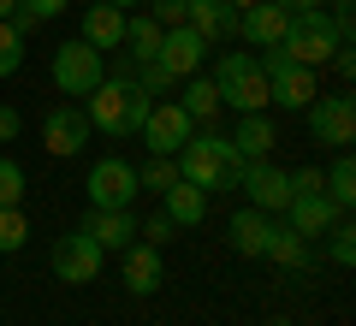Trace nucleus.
Segmentation results:
<instances>
[{"mask_svg": "<svg viewBox=\"0 0 356 326\" xmlns=\"http://www.w3.org/2000/svg\"><path fill=\"white\" fill-rule=\"evenodd\" d=\"M83 119H89V131H102V137H113V142H125V137H137L143 131V119H149V107H154V95H143L131 77H113L107 72L102 83L89 89L83 101Z\"/></svg>", "mask_w": 356, "mask_h": 326, "instance_id": "1", "label": "nucleus"}, {"mask_svg": "<svg viewBox=\"0 0 356 326\" xmlns=\"http://www.w3.org/2000/svg\"><path fill=\"white\" fill-rule=\"evenodd\" d=\"M178 178H191L196 190H238L243 154L232 149V137H214V131H191V142L172 154Z\"/></svg>", "mask_w": 356, "mask_h": 326, "instance_id": "2", "label": "nucleus"}, {"mask_svg": "<svg viewBox=\"0 0 356 326\" xmlns=\"http://www.w3.org/2000/svg\"><path fill=\"white\" fill-rule=\"evenodd\" d=\"M255 65H261V77H267L273 107H285V113H303L309 101L321 95V77L309 72V65H297L285 48H261V54H255Z\"/></svg>", "mask_w": 356, "mask_h": 326, "instance_id": "3", "label": "nucleus"}, {"mask_svg": "<svg viewBox=\"0 0 356 326\" xmlns=\"http://www.w3.org/2000/svg\"><path fill=\"white\" fill-rule=\"evenodd\" d=\"M214 89H220V107H238V113H267V101H273L255 54H220Z\"/></svg>", "mask_w": 356, "mask_h": 326, "instance_id": "4", "label": "nucleus"}, {"mask_svg": "<svg viewBox=\"0 0 356 326\" xmlns=\"http://www.w3.org/2000/svg\"><path fill=\"white\" fill-rule=\"evenodd\" d=\"M339 24H332V13H321V6H309V13H291V24H285V42L280 48L291 54L297 65H309V72H321V65L332 60V48H339Z\"/></svg>", "mask_w": 356, "mask_h": 326, "instance_id": "5", "label": "nucleus"}, {"mask_svg": "<svg viewBox=\"0 0 356 326\" xmlns=\"http://www.w3.org/2000/svg\"><path fill=\"white\" fill-rule=\"evenodd\" d=\"M303 125H309V137H315L321 149H350V142H356V101H350V89H339V95H315L303 107Z\"/></svg>", "mask_w": 356, "mask_h": 326, "instance_id": "6", "label": "nucleus"}, {"mask_svg": "<svg viewBox=\"0 0 356 326\" xmlns=\"http://www.w3.org/2000/svg\"><path fill=\"white\" fill-rule=\"evenodd\" d=\"M102 77H107V54L89 48L83 36H72V42L54 48V89H60V95H89Z\"/></svg>", "mask_w": 356, "mask_h": 326, "instance_id": "7", "label": "nucleus"}, {"mask_svg": "<svg viewBox=\"0 0 356 326\" xmlns=\"http://www.w3.org/2000/svg\"><path fill=\"white\" fill-rule=\"evenodd\" d=\"M102 267H107V250L89 238L83 226L65 231V238H54V273H60L65 285H95V279H102Z\"/></svg>", "mask_w": 356, "mask_h": 326, "instance_id": "8", "label": "nucleus"}, {"mask_svg": "<svg viewBox=\"0 0 356 326\" xmlns=\"http://www.w3.org/2000/svg\"><path fill=\"white\" fill-rule=\"evenodd\" d=\"M89 208H131L137 202V166L119 161V154H102L89 166V184H83Z\"/></svg>", "mask_w": 356, "mask_h": 326, "instance_id": "9", "label": "nucleus"}, {"mask_svg": "<svg viewBox=\"0 0 356 326\" xmlns=\"http://www.w3.org/2000/svg\"><path fill=\"white\" fill-rule=\"evenodd\" d=\"M238 190L250 196V208L285 213V202H291V172H285V166H273V161H243Z\"/></svg>", "mask_w": 356, "mask_h": 326, "instance_id": "10", "label": "nucleus"}, {"mask_svg": "<svg viewBox=\"0 0 356 326\" xmlns=\"http://www.w3.org/2000/svg\"><path fill=\"white\" fill-rule=\"evenodd\" d=\"M191 131H196V119L184 113L178 101H154L137 137L149 142V154H178V149H184V142H191Z\"/></svg>", "mask_w": 356, "mask_h": 326, "instance_id": "11", "label": "nucleus"}, {"mask_svg": "<svg viewBox=\"0 0 356 326\" xmlns=\"http://www.w3.org/2000/svg\"><path fill=\"white\" fill-rule=\"evenodd\" d=\"M202 60H208V42L196 36L191 24H172V30H161V54H154V65H161L172 83H184V77H196L202 72Z\"/></svg>", "mask_w": 356, "mask_h": 326, "instance_id": "12", "label": "nucleus"}, {"mask_svg": "<svg viewBox=\"0 0 356 326\" xmlns=\"http://www.w3.org/2000/svg\"><path fill=\"white\" fill-rule=\"evenodd\" d=\"M42 142H48L54 161H72V154H83L89 142V119L77 101H60V107H48V119H42Z\"/></svg>", "mask_w": 356, "mask_h": 326, "instance_id": "13", "label": "nucleus"}, {"mask_svg": "<svg viewBox=\"0 0 356 326\" xmlns=\"http://www.w3.org/2000/svg\"><path fill=\"white\" fill-rule=\"evenodd\" d=\"M332 220H339V208H332L327 190H291V202H285V226L297 231V238H327Z\"/></svg>", "mask_w": 356, "mask_h": 326, "instance_id": "14", "label": "nucleus"}, {"mask_svg": "<svg viewBox=\"0 0 356 326\" xmlns=\"http://www.w3.org/2000/svg\"><path fill=\"white\" fill-rule=\"evenodd\" d=\"M285 24H291V13H285L280 0H255V6H243V13H238V36L250 42V48H280Z\"/></svg>", "mask_w": 356, "mask_h": 326, "instance_id": "15", "label": "nucleus"}, {"mask_svg": "<svg viewBox=\"0 0 356 326\" xmlns=\"http://www.w3.org/2000/svg\"><path fill=\"white\" fill-rule=\"evenodd\" d=\"M119 255H125V291H131V297H154V291H161V279H166L161 243H143V238H131Z\"/></svg>", "mask_w": 356, "mask_h": 326, "instance_id": "16", "label": "nucleus"}, {"mask_svg": "<svg viewBox=\"0 0 356 326\" xmlns=\"http://www.w3.org/2000/svg\"><path fill=\"white\" fill-rule=\"evenodd\" d=\"M184 24L214 48V42H232V36H238V6H232V0H191Z\"/></svg>", "mask_w": 356, "mask_h": 326, "instance_id": "17", "label": "nucleus"}, {"mask_svg": "<svg viewBox=\"0 0 356 326\" xmlns=\"http://www.w3.org/2000/svg\"><path fill=\"white\" fill-rule=\"evenodd\" d=\"M83 231H89L95 243H102L107 255H113V250H125V243L137 238V220H131V208H89Z\"/></svg>", "mask_w": 356, "mask_h": 326, "instance_id": "18", "label": "nucleus"}, {"mask_svg": "<svg viewBox=\"0 0 356 326\" xmlns=\"http://www.w3.org/2000/svg\"><path fill=\"white\" fill-rule=\"evenodd\" d=\"M273 142H280V131H273V119H267V113H238L232 149H238L243 161H273Z\"/></svg>", "mask_w": 356, "mask_h": 326, "instance_id": "19", "label": "nucleus"}, {"mask_svg": "<svg viewBox=\"0 0 356 326\" xmlns=\"http://www.w3.org/2000/svg\"><path fill=\"white\" fill-rule=\"evenodd\" d=\"M161 213L172 226H202L208 220V190H196L191 178H178L172 190H161Z\"/></svg>", "mask_w": 356, "mask_h": 326, "instance_id": "20", "label": "nucleus"}, {"mask_svg": "<svg viewBox=\"0 0 356 326\" xmlns=\"http://www.w3.org/2000/svg\"><path fill=\"white\" fill-rule=\"evenodd\" d=\"M267 231H273V213H261V208H238L226 220V238H232L238 255H261L267 250Z\"/></svg>", "mask_w": 356, "mask_h": 326, "instance_id": "21", "label": "nucleus"}, {"mask_svg": "<svg viewBox=\"0 0 356 326\" xmlns=\"http://www.w3.org/2000/svg\"><path fill=\"white\" fill-rule=\"evenodd\" d=\"M83 42L89 48H119V42H125V13H119V6H107V0H95V6H89L83 13Z\"/></svg>", "mask_w": 356, "mask_h": 326, "instance_id": "22", "label": "nucleus"}, {"mask_svg": "<svg viewBox=\"0 0 356 326\" xmlns=\"http://www.w3.org/2000/svg\"><path fill=\"white\" fill-rule=\"evenodd\" d=\"M267 261H280V267H297V273H303V267H315V243L309 238H297L291 226H280V220H273V231H267Z\"/></svg>", "mask_w": 356, "mask_h": 326, "instance_id": "23", "label": "nucleus"}, {"mask_svg": "<svg viewBox=\"0 0 356 326\" xmlns=\"http://www.w3.org/2000/svg\"><path fill=\"white\" fill-rule=\"evenodd\" d=\"M178 107L196 119V131L214 125V119H220V89H214V77H202V72L184 77V89H178Z\"/></svg>", "mask_w": 356, "mask_h": 326, "instance_id": "24", "label": "nucleus"}, {"mask_svg": "<svg viewBox=\"0 0 356 326\" xmlns=\"http://www.w3.org/2000/svg\"><path fill=\"white\" fill-rule=\"evenodd\" d=\"M119 48H131V65H149L161 54V24L149 13H125V42Z\"/></svg>", "mask_w": 356, "mask_h": 326, "instance_id": "25", "label": "nucleus"}, {"mask_svg": "<svg viewBox=\"0 0 356 326\" xmlns=\"http://www.w3.org/2000/svg\"><path fill=\"white\" fill-rule=\"evenodd\" d=\"M327 196H332V208H339V213H350V202H356V161H350V149H332Z\"/></svg>", "mask_w": 356, "mask_h": 326, "instance_id": "26", "label": "nucleus"}, {"mask_svg": "<svg viewBox=\"0 0 356 326\" xmlns=\"http://www.w3.org/2000/svg\"><path fill=\"white\" fill-rule=\"evenodd\" d=\"M65 6H72V0H13V30H18V36H30L36 24H54Z\"/></svg>", "mask_w": 356, "mask_h": 326, "instance_id": "27", "label": "nucleus"}, {"mask_svg": "<svg viewBox=\"0 0 356 326\" xmlns=\"http://www.w3.org/2000/svg\"><path fill=\"white\" fill-rule=\"evenodd\" d=\"M178 184V161L172 154H149V161L137 166V190H154V196H161V190H172Z\"/></svg>", "mask_w": 356, "mask_h": 326, "instance_id": "28", "label": "nucleus"}, {"mask_svg": "<svg viewBox=\"0 0 356 326\" xmlns=\"http://www.w3.org/2000/svg\"><path fill=\"white\" fill-rule=\"evenodd\" d=\"M30 243V220L24 208H0V255H18Z\"/></svg>", "mask_w": 356, "mask_h": 326, "instance_id": "29", "label": "nucleus"}, {"mask_svg": "<svg viewBox=\"0 0 356 326\" xmlns=\"http://www.w3.org/2000/svg\"><path fill=\"white\" fill-rule=\"evenodd\" d=\"M24 65V36L13 30V18H0V77H13Z\"/></svg>", "mask_w": 356, "mask_h": 326, "instance_id": "30", "label": "nucleus"}, {"mask_svg": "<svg viewBox=\"0 0 356 326\" xmlns=\"http://www.w3.org/2000/svg\"><path fill=\"white\" fill-rule=\"evenodd\" d=\"M327 250H332V261H339V267H350V261H356V231H350V220H344V213L332 220V231H327Z\"/></svg>", "mask_w": 356, "mask_h": 326, "instance_id": "31", "label": "nucleus"}, {"mask_svg": "<svg viewBox=\"0 0 356 326\" xmlns=\"http://www.w3.org/2000/svg\"><path fill=\"white\" fill-rule=\"evenodd\" d=\"M24 202V166L0 154V208H18Z\"/></svg>", "mask_w": 356, "mask_h": 326, "instance_id": "32", "label": "nucleus"}, {"mask_svg": "<svg viewBox=\"0 0 356 326\" xmlns=\"http://www.w3.org/2000/svg\"><path fill=\"white\" fill-rule=\"evenodd\" d=\"M184 13H191V0H149V18L161 30H172V24H184Z\"/></svg>", "mask_w": 356, "mask_h": 326, "instance_id": "33", "label": "nucleus"}, {"mask_svg": "<svg viewBox=\"0 0 356 326\" xmlns=\"http://www.w3.org/2000/svg\"><path fill=\"white\" fill-rule=\"evenodd\" d=\"M172 231H178L172 220H166V213H154V220H143V226H137V238H143V243H166Z\"/></svg>", "mask_w": 356, "mask_h": 326, "instance_id": "34", "label": "nucleus"}, {"mask_svg": "<svg viewBox=\"0 0 356 326\" xmlns=\"http://www.w3.org/2000/svg\"><path fill=\"white\" fill-rule=\"evenodd\" d=\"M327 65H332V72L344 77V83H350V77H356V54H350V42H339V48H332V60H327Z\"/></svg>", "mask_w": 356, "mask_h": 326, "instance_id": "35", "label": "nucleus"}, {"mask_svg": "<svg viewBox=\"0 0 356 326\" xmlns=\"http://www.w3.org/2000/svg\"><path fill=\"white\" fill-rule=\"evenodd\" d=\"M18 125H24V119H18V107H6V101H0V142H13Z\"/></svg>", "mask_w": 356, "mask_h": 326, "instance_id": "36", "label": "nucleus"}, {"mask_svg": "<svg viewBox=\"0 0 356 326\" xmlns=\"http://www.w3.org/2000/svg\"><path fill=\"white\" fill-rule=\"evenodd\" d=\"M285 13H309V6H321V0H280Z\"/></svg>", "mask_w": 356, "mask_h": 326, "instance_id": "37", "label": "nucleus"}, {"mask_svg": "<svg viewBox=\"0 0 356 326\" xmlns=\"http://www.w3.org/2000/svg\"><path fill=\"white\" fill-rule=\"evenodd\" d=\"M107 6H119V13H131V6H143V0H107Z\"/></svg>", "mask_w": 356, "mask_h": 326, "instance_id": "38", "label": "nucleus"}, {"mask_svg": "<svg viewBox=\"0 0 356 326\" xmlns=\"http://www.w3.org/2000/svg\"><path fill=\"white\" fill-rule=\"evenodd\" d=\"M0 18H13V0H0Z\"/></svg>", "mask_w": 356, "mask_h": 326, "instance_id": "39", "label": "nucleus"}, {"mask_svg": "<svg viewBox=\"0 0 356 326\" xmlns=\"http://www.w3.org/2000/svg\"><path fill=\"white\" fill-rule=\"evenodd\" d=\"M232 6H238V13H243V6H255V0H232Z\"/></svg>", "mask_w": 356, "mask_h": 326, "instance_id": "40", "label": "nucleus"}]
</instances>
